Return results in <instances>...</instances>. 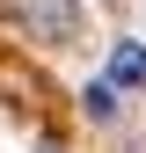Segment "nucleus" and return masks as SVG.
<instances>
[{
    "label": "nucleus",
    "instance_id": "nucleus-4",
    "mask_svg": "<svg viewBox=\"0 0 146 153\" xmlns=\"http://www.w3.org/2000/svg\"><path fill=\"white\" fill-rule=\"evenodd\" d=\"M44 153H59V146H44Z\"/></svg>",
    "mask_w": 146,
    "mask_h": 153
},
{
    "label": "nucleus",
    "instance_id": "nucleus-1",
    "mask_svg": "<svg viewBox=\"0 0 146 153\" xmlns=\"http://www.w3.org/2000/svg\"><path fill=\"white\" fill-rule=\"evenodd\" d=\"M80 0H22V29L29 36H44V44H73L80 36Z\"/></svg>",
    "mask_w": 146,
    "mask_h": 153
},
{
    "label": "nucleus",
    "instance_id": "nucleus-3",
    "mask_svg": "<svg viewBox=\"0 0 146 153\" xmlns=\"http://www.w3.org/2000/svg\"><path fill=\"white\" fill-rule=\"evenodd\" d=\"M110 95H117L110 80H95V88H88V117H110Z\"/></svg>",
    "mask_w": 146,
    "mask_h": 153
},
{
    "label": "nucleus",
    "instance_id": "nucleus-2",
    "mask_svg": "<svg viewBox=\"0 0 146 153\" xmlns=\"http://www.w3.org/2000/svg\"><path fill=\"white\" fill-rule=\"evenodd\" d=\"M110 88H146V51L139 44H124L117 59H110Z\"/></svg>",
    "mask_w": 146,
    "mask_h": 153
}]
</instances>
